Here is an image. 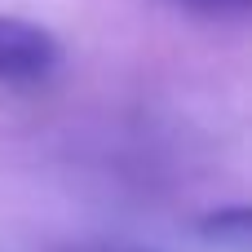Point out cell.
Segmentation results:
<instances>
[{
    "label": "cell",
    "mask_w": 252,
    "mask_h": 252,
    "mask_svg": "<svg viewBox=\"0 0 252 252\" xmlns=\"http://www.w3.org/2000/svg\"><path fill=\"white\" fill-rule=\"evenodd\" d=\"M190 4H204V9H244L248 0H190Z\"/></svg>",
    "instance_id": "3957f363"
},
{
    "label": "cell",
    "mask_w": 252,
    "mask_h": 252,
    "mask_svg": "<svg viewBox=\"0 0 252 252\" xmlns=\"http://www.w3.org/2000/svg\"><path fill=\"white\" fill-rule=\"evenodd\" d=\"M62 49L53 31L27 18H0V84H22V80H44L58 66Z\"/></svg>",
    "instance_id": "6da1fadb"
},
{
    "label": "cell",
    "mask_w": 252,
    "mask_h": 252,
    "mask_svg": "<svg viewBox=\"0 0 252 252\" xmlns=\"http://www.w3.org/2000/svg\"><path fill=\"white\" fill-rule=\"evenodd\" d=\"M204 235L217 239V244H230V248H248V235H252V213L248 208H226V213H213L204 221Z\"/></svg>",
    "instance_id": "7a4b0ae2"
}]
</instances>
